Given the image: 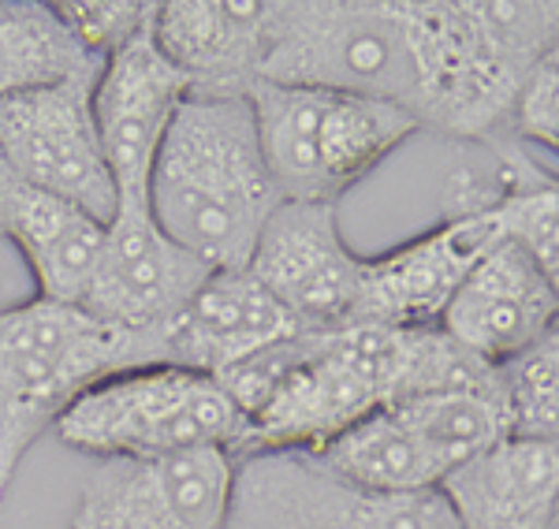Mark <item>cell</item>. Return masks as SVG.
<instances>
[{"mask_svg": "<svg viewBox=\"0 0 559 529\" xmlns=\"http://www.w3.org/2000/svg\"><path fill=\"white\" fill-rule=\"evenodd\" d=\"M556 45L559 0H273L265 79L350 89L492 146Z\"/></svg>", "mask_w": 559, "mask_h": 529, "instance_id": "cell-1", "label": "cell"}, {"mask_svg": "<svg viewBox=\"0 0 559 529\" xmlns=\"http://www.w3.org/2000/svg\"><path fill=\"white\" fill-rule=\"evenodd\" d=\"M444 328L350 325L302 332L221 376L247 414L250 455H306L384 407L492 381Z\"/></svg>", "mask_w": 559, "mask_h": 529, "instance_id": "cell-2", "label": "cell"}, {"mask_svg": "<svg viewBox=\"0 0 559 529\" xmlns=\"http://www.w3.org/2000/svg\"><path fill=\"white\" fill-rule=\"evenodd\" d=\"M150 213L213 273L247 268L280 209L250 97L191 94L153 160Z\"/></svg>", "mask_w": 559, "mask_h": 529, "instance_id": "cell-3", "label": "cell"}, {"mask_svg": "<svg viewBox=\"0 0 559 529\" xmlns=\"http://www.w3.org/2000/svg\"><path fill=\"white\" fill-rule=\"evenodd\" d=\"M168 362L165 332H128L75 302L0 310V504L34 444L108 376Z\"/></svg>", "mask_w": 559, "mask_h": 529, "instance_id": "cell-4", "label": "cell"}, {"mask_svg": "<svg viewBox=\"0 0 559 529\" xmlns=\"http://www.w3.org/2000/svg\"><path fill=\"white\" fill-rule=\"evenodd\" d=\"M261 154L280 202L340 199L418 134L403 109L332 86L261 83L250 89Z\"/></svg>", "mask_w": 559, "mask_h": 529, "instance_id": "cell-5", "label": "cell"}, {"mask_svg": "<svg viewBox=\"0 0 559 529\" xmlns=\"http://www.w3.org/2000/svg\"><path fill=\"white\" fill-rule=\"evenodd\" d=\"M57 436L102 462H157L210 447L242 459L247 414L216 376L160 362L86 392L57 421Z\"/></svg>", "mask_w": 559, "mask_h": 529, "instance_id": "cell-6", "label": "cell"}, {"mask_svg": "<svg viewBox=\"0 0 559 529\" xmlns=\"http://www.w3.org/2000/svg\"><path fill=\"white\" fill-rule=\"evenodd\" d=\"M496 239L489 179L455 168L440 194V220L403 247L366 257L358 325L440 328L448 302Z\"/></svg>", "mask_w": 559, "mask_h": 529, "instance_id": "cell-7", "label": "cell"}, {"mask_svg": "<svg viewBox=\"0 0 559 529\" xmlns=\"http://www.w3.org/2000/svg\"><path fill=\"white\" fill-rule=\"evenodd\" d=\"M94 83L64 79L0 97V172L71 199L108 224L120 191L97 139Z\"/></svg>", "mask_w": 559, "mask_h": 529, "instance_id": "cell-8", "label": "cell"}, {"mask_svg": "<svg viewBox=\"0 0 559 529\" xmlns=\"http://www.w3.org/2000/svg\"><path fill=\"white\" fill-rule=\"evenodd\" d=\"M228 529H463L444 492L373 496L321 473L302 455L239 459Z\"/></svg>", "mask_w": 559, "mask_h": 529, "instance_id": "cell-9", "label": "cell"}, {"mask_svg": "<svg viewBox=\"0 0 559 529\" xmlns=\"http://www.w3.org/2000/svg\"><path fill=\"white\" fill-rule=\"evenodd\" d=\"M239 459L231 452L102 462L68 529H228Z\"/></svg>", "mask_w": 559, "mask_h": 529, "instance_id": "cell-10", "label": "cell"}, {"mask_svg": "<svg viewBox=\"0 0 559 529\" xmlns=\"http://www.w3.org/2000/svg\"><path fill=\"white\" fill-rule=\"evenodd\" d=\"M366 257L347 247L336 205L284 202L261 231L250 273L287 306L302 332L358 325Z\"/></svg>", "mask_w": 559, "mask_h": 529, "instance_id": "cell-11", "label": "cell"}, {"mask_svg": "<svg viewBox=\"0 0 559 529\" xmlns=\"http://www.w3.org/2000/svg\"><path fill=\"white\" fill-rule=\"evenodd\" d=\"M213 268L160 231L150 202H120L79 306L128 332H165L191 306Z\"/></svg>", "mask_w": 559, "mask_h": 529, "instance_id": "cell-12", "label": "cell"}, {"mask_svg": "<svg viewBox=\"0 0 559 529\" xmlns=\"http://www.w3.org/2000/svg\"><path fill=\"white\" fill-rule=\"evenodd\" d=\"M157 23V20H153ZM153 23L102 64L94 83V123L120 202H150L157 149L179 105L194 94L191 79L160 52Z\"/></svg>", "mask_w": 559, "mask_h": 529, "instance_id": "cell-13", "label": "cell"}, {"mask_svg": "<svg viewBox=\"0 0 559 529\" xmlns=\"http://www.w3.org/2000/svg\"><path fill=\"white\" fill-rule=\"evenodd\" d=\"M556 325L559 294L534 257L511 239H496L477 257L440 321L459 351L496 373L540 344Z\"/></svg>", "mask_w": 559, "mask_h": 529, "instance_id": "cell-14", "label": "cell"}, {"mask_svg": "<svg viewBox=\"0 0 559 529\" xmlns=\"http://www.w3.org/2000/svg\"><path fill=\"white\" fill-rule=\"evenodd\" d=\"M153 38L194 94L250 97L273 49V0H168Z\"/></svg>", "mask_w": 559, "mask_h": 529, "instance_id": "cell-15", "label": "cell"}, {"mask_svg": "<svg viewBox=\"0 0 559 529\" xmlns=\"http://www.w3.org/2000/svg\"><path fill=\"white\" fill-rule=\"evenodd\" d=\"M295 336H302V325L250 268H221L168 328V362L221 381Z\"/></svg>", "mask_w": 559, "mask_h": 529, "instance_id": "cell-16", "label": "cell"}, {"mask_svg": "<svg viewBox=\"0 0 559 529\" xmlns=\"http://www.w3.org/2000/svg\"><path fill=\"white\" fill-rule=\"evenodd\" d=\"M0 236L23 254L38 299L83 302L105 243V224L94 213L0 172Z\"/></svg>", "mask_w": 559, "mask_h": 529, "instance_id": "cell-17", "label": "cell"}, {"mask_svg": "<svg viewBox=\"0 0 559 529\" xmlns=\"http://www.w3.org/2000/svg\"><path fill=\"white\" fill-rule=\"evenodd\" d=\"M463 529H548L559 504V444L508 436L440 481Z\"/></svg>", "mask_w": 559, "mask_h": 529, "instance_id": "cell-18", "label": "cell"}, {"mask_svg": "<svg viewBox=\"0 0 559 529\" xmlns=\"http://www.w3.org/2000/svg\"><path fill=\"white\" fill-rule=\"evenodd\" d=\"M302 459L329 478L358 492H373V496H414V492L440 489L437 466L429 462L426 447L418 444V436L411 433L395 407L362 418L336 441L321 444L318 452H306Z\"/></svg>", "mask_w": 559, "mask_h": 529, "instance_id": "cell-19", "label": "cell"}, {"mask_svg": "<svg viewBox=\"0 0 559 529\" xmlns=\"http://www.w3.org/2000/svg\"><path fill=\"white\" fill-rule=\"evenodd\" d=\"M496 176L489 179V220L500 239L526 250L559 294V176L537 165V157L503 134L492 142Z\"/></svg>", "mask_w": 559, "mask_h": 529, "instance_id": "cell-20", "label": "cell"}, {"mask_svg": "<svg viewBox=\"0 0 559 529\" xmlns=\"http://www.w3.org/2000/svg\"><path fill=\"white\" fill-rule=\"evenodd\" d=\"M395 410L418 436V444L426 447L440 481L511 436L500 373L485 384L426 392V396L400 402Z\"/></svg>", "mask_w": 559, "mask_h": 529, "instance_id": "cell-21", "label": "cell"}, {"mask_svg": "<svg viewBox=\"0 0 559 529\" xmlns=\"http://www.w3.org/2000/svg\"><path fill=\"white\" fill-rule=\"evenodd\" d=\"M102 60L90 57L45 0H0V97L20 89L97 79Z\"/></svg>", "mask_w": 559, "mask_h": 529, "instance_id": "cell-22", "label": "cell"}, {"mask_svg": "<svg viewBox=\"0 0 559 529\" xmlns=\"http://www.w3.org/2000/svg\"><path fill=\"white\" fill-rule=\"evenodd\" d=\"M511 436L559 444V325L500 370Z\"/></svg>", "mask_w": 559, "mask_h": 529, "instance_id": "cell-23", "label": "cell"}, {"mask_svg": "<svg viewBox=\"0 0 559 529\" xmlns=\"http://www.w3.org/2000/svg\"><path fill=\"white\" fill-rule=\"evenodd\" d=\"M52 12L102 64L157 20V4L146 0H60L52 4Z\"/></svg>", "mask_w": 559, "mask_h": 529, "instance_id": "cell-24", "label": "cell"}, {"mask_svg": "<svg viewBox=\"0 0 559 529\" xmlns=\"http://www.w3.org/2000/svg\"><path fill=\"white\" fill-rule=\"evenodd\" d=\"M548 529H559V504H556V510H552V522H548Z\"/></svg>", "mask_w": 559, "mask_h": 529, "instance_id": "cell-25", "label": "cell"}]
</instances>
